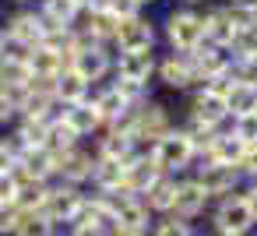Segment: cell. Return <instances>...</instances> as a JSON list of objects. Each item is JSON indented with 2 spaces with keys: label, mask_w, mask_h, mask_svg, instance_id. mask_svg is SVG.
<instances>
[{
  "label": "cell",
  "mask_w": 257,
  "mask_h": 236,
  "mask_svg": "<svg viewBox=\"0 0 257 236\" xmlns=\"http://www.w3.org/2000/svg\"><path fill=\"white\" fill-rule=\"evenodd\" d=\"M92 106H95L99 120H109V124H120V120H123V116L131 113V102H127V99H123V95H120L116 88L102 92V95H99V99H95Z\"/></svg>",
  "instance_id": "obj_25"
},
{
  "label": "cell",
  "mask_w": 257,
  "mask_h": 236,
  "mask_svg": "<svg viewBox=\"0 0 257 236\" xmlns=\"http://www.w3.org/2000/svg\"><path fill=\"white\" fill-rule=\"evenodd\" d=\"M204 204H208V194H204V187L197 183V180H183V183H176V194H173V215L176 218H197L201 211H204Z\"/></svg>",
  "instance_id": "obj_10"
},
{
  "label": "cell",
  "mask_w": 257,
  "mask_h": 236,
  "mask_svg": "<svg viewBox=\"0 0 257 236\" xmlns=\"http://www.w3.org/2000/svg\"><path fill=\"white\" fill-rule=\"evenodd\" d=\"M152 236H194V229H190V222H187V218H176V215H169V218L155 222Z\"/></svg>",
  "instance_id": "obj_37"
},
{
  "label": "cell",
  "mask_w": 257,
  "mask_h": 236,
  "mask_svg": "<svg viewBox=\"0 0 257 236\" xmlns=\"http://www.w3.org/2000/svg\"><path fill=\"white\" fill-rule=\"evenodd\" d=\"M46 120H25L22 124V131H18V138H22V152L25 148H46Z\"/></svg>",
  "instance_id": "obj_32"
},
{
  "label": "cell",
  "mask_w": 257,
  "mask_h": 236,
  "mask_svg": "<svg viewBox=\"0 0 257 236\" xmlns=\"http://www.w3.org/2000/svg\"><path fill=\"white\" fill-rule=\"evenodd\" d=\"M159 74H162V81L169 88H187L190 81H201L197 71H194V64H190V57H169V60H162Z\"/></svg>",
  "instance_id": "obj_20"
},
{
  "label": "cell",
  "mask_w": 257,
  "mask_h": 236,
  "mask_svg": "<svg viewBox=\"0 0 257 236\" xmlns=\"http://www.w3.org/2000/svg\"><path fill=\"white\" fill-rule=\"evenodd\" d=\"M32 81V71L25 64V57H0V92H25Z\"/></svg>",
  "instance_id": "obj_13"
},
{
  "label": "cell",
  "mask_w": 257,
  "mask_h": 236,
  "mask_svg": "<svg viewBox=\"0 0 257 236\" xmlns=\"http://www.w3.org/2000/svg\"><path fill=\"white\" fill-rule=\"evenodd\" d=\"M225 109H229V116H246V113H257V88L232 85V92L225 95Z\"/></svg>",
  "instance_id": "obj_30"
},
{
  "label": "cell",
  "mask_w": 257,
  "mask_h": 236,
  "mask_svg": "<svg viewBox=\"0 0 257 236\" xmlns=\"http://www.w3.org/2000/svg\"><path fill=\"white\" fill-rule=\"evenodd\" d=\"M173 194H176V180L162 173V176L141 194V201H145L148 211H173Z\"/></svg>",
  "instance_id": "obj_22"
},
{
  "label": "cell",
  "mask_w": 257,
  "mask_h": 236,
  "mask_svg": "<svg viewBox=\"0 0 257 236\" xmlns=\"http://www.w3.org/2000/svg\"><path fill=\"white\" fill-rule=\"evenodd\" d=\"M232 50H236V60H250V57H257V22H253L250 29H239V32H236Z\"/></svg>",
  "instance_id": "obj_33"
},
{
  "label": "cell",
  "mask_w": 257,
  "mask_h": 236,
  "mask_svg": "<svg viewBox=\"0 0 257 236\" xmlns=\"http://www.w3.org/2000/svg\"><path fill=\"white\" fill-rule=\"evenodd\" d=\"M74 4H78V8H95L99 0H74Z\"/></svg>",
  "instance_id": "obj_47"
},
{
  "label": "cell",
  "mask_w": 257,
  "mask_h": 236,
  "mask_svg": "<svg viewBox=\"0 0 257 236\" xmlns=\"http://www.w3.org/2000/svg\"><path fill=\"white\" fill-rule=\"evenodd\" d=\"M74 141H78V134H74L64 120H57V124H50V127H46V148H50L53 155L71 152V148H74Z\"/></svg>",
  "instance_id": "obj_31"
},
{
  "label": "cell",
  "mask_w": 257,
  "mask_h": 236,
  "mask_svg": "<svg viewBox=\"0 0 257 236\" xmlns=\"http://www.w3.org/2000/svg\"><path fill=\"white\" fill-rule=\"evenodd\" d=\"M197 183L204 187L208 197H222V201H225V197L236 190V183H239V169H236V166H222V162H204Z\"/></svg>",
  "instance_id": "obj_6"
},
{
  "label": "cell",
  "mask_w": 257,
  "mask_h": 236,
  "mask_svg": "<svg viewBox=\"0 0 257 236\" xmlns=\"http://www.w3.org/2000/svg\"><path fill=\"white\" fill-rule=\"evenodd\" d=\"M229 74H232L236 85L257 88V57H250V60H236V67H229Z\"/></svg>",
  "instance_id": "obj_36"
},
{
  "label": "cell",
  "mask_w": 257,
  "mask_h": 236,
  "mask_svg": "<svg viewBox=\"0 0 257 236\" xmlns=\"http://www.w3.org/2000/svg\"><path fill=\"white\" fill-rule=\"evenodd\" d=\"M232 138H239L246 148H257V113L236 116V131H232Z\"/></svg>",
  "instance_id": "obj_35"
},
{
  "label": "cell",
  "mask_w": 257,
  "mask_h": 236,
  "mask_svg": "<svg viewBox=\"0 0 257 236\" xmlns=\"http://www.w3.org/2000/svg\"><path fill=\"white\" fill-rule=\"evenodd\" d=\"M85 92H88V81L78 74V71H60L57 78H53V95L57 99H64L67 106H74V102H85Z\"/></svg>",
  "instance_id": "obj_21"
},
{
  "label": "cell",
  "mask_w": 257,
  "mask_h": 236,
  "mask_svg": "<svg viewBox=\"0 0 257 236\" xmlns=\"http://www.w3.org/2000/svg\"><path fill=\"white\" fill-rule=\"evenodd\" d=\"M239 173H246V176H253L257 180V148H246L243 152V159H239V166H236Z\"/></svg>",
  "instance_id": "obj_41"
},
{
  "label": "cell",
  "mask_w": 257,
  "mask_h": 236,
  "mask_svg": "<svg viewBox=\"0 0 257 236\" xmlns=\"http://www.w3.org/2000/svg\"><path fill=\"white\" fill-rule=\"evenodd\" d=\"M152 71H155L152 50H145V53H123L120 64H116V78L134 81V85H145V81L152 78Z\"/></svg>",
  "instance_id": "obj_15"
},
{
  "label": "cell",
  "mask_w": 257,
  "mask_h": 236,
  "mask_svg": "<svg viewBox=\"0 0 257 236\" xmlns=\"http://www.w3.org/2000/svg\"><path fill=\"white\" fill-rule=\"evenodd\" d=\"M243 152H246V145H243L239 138H232V134H215V141H211V145H208V152H204V162L239 166Z\"/></svg>",
  "instance_id": "obj_16"
},
{
  "label": "cell",
  "mask_w": 257,
  "mask_h": 236,
  "mask_svg": "<svg viewBox=\"0 0 257 236\" xmlns=\"http://www.w3.org/2000/svg\"><path fill=\"white\" fill-rule=\"evenodd\" d=\"M4 32H8L11 43L36 50V46L43 43V36H46V22H43V15H15Z\"/></svg>",
  "instance_id": "obj_11"
},
{
  "label": "cell",
  "mask_w": 257,
  "mask_h": 236,
  "mask_svg": "<svg viewBox=\"0 0 257 236\" xmlns=\"http://www.w3.org/2000/svg\"><path fill=\"white\" fill-rule=\"evenodd\" d=\"M15 222H18V208L15 204H0V236L15 232Z\"/></svg>",
  "instance_id": "obj_40"
},
{
  "label": "cell",
  "mask_w": 257,
  "mask_h": 236,
  "mask_svg": "<svg viewBox=\"0 0 257 236\" xmlns=\"http://www.w3.org/2000/svg\"><path fill=\"white\" fill-rule=\"evenodd\" d=\"M215 236H225V232H215Z\"/></svg>",
  "instance_id": "obj_49"
},
{
  "label": "cell",
  "mask_w": 257,
  "mask_h": 236,
  "mask_svg": "<svg viewBox=\"0 0 257 236\" xmlns=\"http://www.w3.org/2000/svg\"><path fill=\"white\" fill-rule=\"evenodd\" d=\"M4 50H8V32L0 29V57H4Z\"/></svg>",
  "instance_id": "obj_46"
},
{
  "label": "cell",
  "mask_w": 257,
  "mask_h": 236,
  "mask_svg": "<svg viewBox=\"0 0 257 236\" xmlns=\"http://www.w3.org/2000/svg\"><path fill=\"white\" fill-rule=\"evenodd\" d=\"M11 236H53V222L43 211H18V222H15Z\"/></svg>",
  "instance_id": "obj_29"
},
{
  "label": "cell",
  "mask_w": 257,
  "mask_h": 236,
  "mask_svg": "<svg viewBox=\"0 0 257 236\" xmlns=\"http://www.w3.org/2000/svg\"><path fill=\"white\" fill-rule=\"evenodd\" d=\"M116 43H120V50L123 53H145V50H152V43H155V32H152V25L145 22V18H123L120 25H116V36H113Z\"/></svg>",
  "instance_id": "obj_8"
},
{
  "label": "cell",
  "mask_w": 257,
  "mask_h": 236,
  "mask_svg": "<svg viewBox=\"0 0 257 236\" xmlns=\"http://www.w3.org/2000/svg\"><path fill=\"white\" fill-rule=\"evenodd\" d=\"M204 39H208L211 46H232L236 25H232L229 8H225V11H211V15L204 18Z\"/></svg>",
  "instance_id": "obj_18"
},
{
  "label": "cell",
  "mask_w": 257,
  "mask_h": 236,
  "mask_svg": "<svg viewBox=\"0 0 257 236\" xmlns=\"http://www.w3.org/2000/svg\"><path fill=\"white\" fill-rule=\"evenodd\" d=\"M85 208V194H78L74 187H46V201H43V215L57 225V222H74Z\"/></svg>",
  "instance_id": "obj_3"
},
{
  "label": "cell",
  "mask_w": 257,
  "mask_h": 236,
  "mask_svg": "<svg viewBox=\"0 0 257 236\" xmlns=\"http://www.w3.org/2000/svg\"><path fill=\"white\" fill-rule=\"evenodd\" d=\"M71 236H113V225L109 222H99V218H88V215H78L71 222Z\"/></svg>",
  "instance_id": "obj_34"
},
{
  "label": "cell",
  "mask_w": 257,
  "mask_h": 236,
  "mask_svg": "<svg viewBox=\"0 0 257 236\" xmlns=\"http://www.w3.org/2000/svg\"><path fill=\"white\" fill-rule=\"evenodd\" d=\"M229 116V109H225V99L222 95H211L208 88L194 99V124H204V127H211L215 131V124L218 120H225Z\"/></svg>",
  "instance_id": "obj_19"
},
{
  "label": "cell",
  "mask_w": 257,
  "mask_h": 236,
  "mask_svg": "<svg viewBox=\"0 0 257 236\" xmlns=\"http://www.w3.org/2000/svg\"><path fill=\"white\" fill-rule=\"evenodd\" d=\"M64 124H67L74 134H92L102 120H99V113H95L92 102H74V106L64 109Z\"/></svg>",
  "instance_id": "obj_23"
},
{
  "label": "cell",
  "mask_w": 257,
  "mask_h": 236,
  "mask_svg": "<svg viewBox=\"0 0 257 236\" xmlns=\"http://www.w3.org/2000/svg\"><path fill=\"white\" fill-rule=\"evenodd\" d=\"M11 116H15V99L8 92H0V124H8Z\"/></svg>",
  "instance_id": "obj_43"
},
{
  "label": "cell",
  "mask_w": 257,
  "mask_h": 236,
  "mask_svg": "<svg viewBox=\"0 0 257 236\" xmlns=\"http://www.w3.org/2000/svg\"><path fill=\"white\" fill-rule=\"evenodd\" d=\"M239 197L246 201V208H250V215L257 218V180H253V183H250V187H246V190H243Z\"/></svg>",
  "instance_id": "obj_44"
},
{
  "label": "cell",
  "mask_w": 257,
  "mask_h": 236,
  "mask_svg": "<svg viewBox=\"0 0 257 236\" xmlns=\"http://www.w3.org/2000/svg\"><path fill=\"white\" fill-rule=\"evenodd\" d=\"M162 134H169V116H166V109L162 106H138V109H131V138L138 141V138H162Z\"/></svg>",
  "instance_id": "obj_9"
},
{
  "label": "cell",
  "mask_w": 257,
  "mask_h": 236,
  "mask_svg": "<svg viewBox=\"0 0 257 236\" xmlns=\"http://www.w3.org/2000/svg\"><path fill=\"white\" fill-rule=\"evenodd\" d=\"M232 8H239V11H253V15H257V0H232Z\"/></svg>",
  "instance_id": "obj_45"
},
{
  "label": "cell",
  "mask_w": 257,
  "mask_h": 236,
  "mask_svg": "<svg viewBox=\"0 0 257 236\" xmlns=\"http://www.w3.org/2000/svg\"><path fill=\"white\" fill-rule=\"evenodd\" d=\"M169 43L176 50H197L204 43V18L201 15H190V11H180L169 18Z\"/></svg>",
  "instance_id": "obj_5"
},
{
  "label": "cell",
  "mask_w": 257,
  "mask_h": 236,
  "mask_svg": "<svg viewBox=\"0 0 257 236\" xmlns=\"http://www.w3.org/2000/svg\"><path fill=\"white\" fill-rule=\"evenodd\" d=\"M32 78H57L60 74V53L57 50H46V46H36L29 57H25Z\"/></svg>",
  "instance_id": "obj_24"
},
{
  "label": "cell",
  "mask_w": 257,
  "mask_h": 236,
  "mask_svg": "<svg viewBox=\"0 0 257 236\" xmlns=\"http://www.w3.org/2000/svg\"><path fill=\"white\" fill-rule=\"evenodd\" d=\"M15 166H18V148L8 145V141H0V176H8Z\"/></svg>",
  "instance_id": "obj_39"
},
{
  "label": "cell",
  "mask_w": 257,
  "mask_h": 236,
  "mask_svg": "<svg viewBox=\"0 0 257 236\" xmlns=\"http://www.w3.org/2000/svg\"><path fill=\"white\" fill-rule=\"evenodd\" d=\"M138 4H152V0H138Z\"/></svg>",
  "instance_id": "obj_48"
},
{
  "label": "cell",
  "mask_w": 257,
  "mask_h": 236,
  "mask_svg": "<svg viewBox=\"0 0 257 236\" xmlns=\"http://www.w3.org/2000/svg\"><path fill=\"white\" fill-rule=\"evenodd\" d=\"M113 197V236H145L148 232V208L134 194H109Z\"/></svg>",
  "instance_id": "obj_2"
},
{
  "label": "cell",
  "mask_w": 257,
  "mask_h": 236,
  "mask_svg": "<svg viewBox=\"0 0 257 236\" xmlns=\"http://www.w3.org/2000/svg\"><path fill=\"white\" fill-rule=\"evenodd\" d=\"M71 71H78L85 81H99L106 71H109V57L99 50V46H85L71 57Z\"/></svg>",
  "instance_id": "obj_14"
},
{
  "label": "cell",
  "mask_w": 257,
  "mask_h": 236,
  "mask_svg": "<svg viewBox=\"0 0 257 236\" xmlns=\"http://www.w3.org/2000/svg\"><path fill=\"white\" fill-rule=\"evenodd\" d=\"M92 155L88 152H78V148H71V152H64V155H57V173L64 176V180H71V183H81V180H92Z\"/></svg>",
  "instance_id": "obj_17"
},
{
  "label": "cell",
  "mask_w": 257,
  "mask_h": 236,
  "mask_svg": "<svg viewBox=\"0 0 257 236\" xmlns=\"http://www.w3.org/2000/svg\"><path fill=\"white\" fill-rule=\"evenodd\" d=\"M159 176H162V173H159V166L152 162V155H131V159L123 162V190L134 194V197H141Z\"/></svg>",
  "instance_id": "obj_7"
},
{
  "label": "cell",
  "mask_w": 257,
  "mask_h": 236,
  "mask_svg": "<svg viewBox=\"0 0 257 236\" xmlns=\"http://www.w3.org/2000/svg\"><path fill=\"white\" fill-rule=\"evenodd\" d=\"M190 159H194V145H190L187 131H169V134H162V138L155 141V148H152V162H155L159 173H166V176L187 169Z\"/></svg>",
  "instance_id": "obj_1"
},
{
  "label": "cell",
  "mask_w": 257,
  "mask_h": 236,
  "mask_svg": "<svg viewBox=\"0 0 257 236\" xmlns=\"http://www.w3.org/2000/svg\"><path fill=\"white\" fill-rule=\"evenodd\" d=\"M257 225V218L250 215L246 201L243 197H225L215 211V232H225V236H246L250 229Z\"/></svg>",
  "instance_id": "obj_4"
},
{
  "label": "cell",
  "mask_w": 257,
  "mask_h": 236,
  "mask_svg": "<svg viewBox=\"0 0 257 236\" xmlns=\"http://www.w3.org/2000/svg\"><path fill=\"white\" fill-rule=\"evenodd\" d=\"M116 25H120V22H116V18L106 11V8H99V4H95V8L88 11L85 36H88L92 43H95V39H113V36H116Z\"/></svg>",
  "instance_id": "obj_27"
},
{
  "label": "cell",
  "mask_w": 257,
  "mask_h": 236,
  "mask_svg": "<svg viewBox=\"0 0 257 236\" xmlns=\"http://www.w3.org/2000/svg\"><path fill=\"white\" fill-rule=\"evenodd\" d=\"M190 4H194V0H190Z\"/></svg>",
  "instance_id": "obj_50"
},
{
  "label": "cell",
  "mask_w": 257,
  "mask_h": 236,
  "mask_svg": "<svg viewBox=\"0 0 257 236\" xmlns=\"http://www.w3.org/2000/svg\"><path fill=\"white\" fill-rule=\"evenodd\" d=\"M0 204H15V180L0 176Z\"/></svg>",
  "instance_id": "obj_42"
},
{
  "label": "cell",
  "mask_w": 257,
  "mask_h": 236,
  "mask_svg": "<svg viewBox=\"0 0 257 236\" xmlns=\"http://www.w3.org/2000/svg\"><path fill=\"white\" fill-rule=\"evenodd\" d=\"M131 148H134V138H131V131H123V127H113V131H109V138H102V148H99V155H102V159H113V162H127V159H131Z\"/></svg>",
  "instance_id": "obj_26"
},
{
  "label": "cell",
  "mask_w": 257,
  "mask_h": 236,
  "mask_svg": "<svg viewBox=\"0 0 257 236\" xmlns=\"http://www.w3.org/2000/svg\"><path fill=\"white\" fill-rule=\"evenodd\" d=\"M190 64H194V71H197V78H218V74H225L232 64H229V57L222 53V46H197V50H190Z\"/></svg>",
  "instance_id": "obj_12"
},
{
  "label": "cell",
  "mask_w": 257,
  "mask_h": 236,
  "mask_svg": "<svg viewBox=\"0 0 257 236\" xmlns=\"http://www.w3.org/2000/svg\"><path fill=\"white\" fill-rule=\"evenodd\" d=\"M99 8H106L116 22H123V18H134L141 4H138V0H99Z\"/></svg>",
  "instance_id": "obj_38"
},
{
  "label": "cell",
  "mask_w": 257,
  "mask_h": 236,
  "mask_svg": "<svg viewBox=\"0 0 257 236\" xmlns=\"http://www.w3.org/2000/svg\"><path fill=\"white\" fill-rule=\"evenodd\" d=\"M78 4L74 0H46L43 4V22L46 25H60V29H71V22L78 18Z\"/></svg>",
  "instance_id": "obj_28"
}]
</instances>
